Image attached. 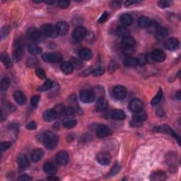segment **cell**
Here are the masks:
<instances>
[{
    "label": "cell",
    "instance_id": "4fadbf2b",
    "mask_svg": "<svg viewBox=\"0 0 181 181\" xmlns=\"http://www.w3.org/2000/svg\"><path fill=\"white\" fill-rule=\"evenodd\" d=\"M164 46L170 51H174V50H177L179 47V41L175 38H171L166 40L164 43Z\"/></svg>",
    "mask_w": 181,
    "mask_h": 181
},
{
    "label": "cell",
    "instance_id": "cb8c5ba5",
    "mask_svg": "<svg viewBox=\"0 0 181 181\" xmlns=\"http://www.w3.org/2000/svg\"><path fill=\"white\" fill-rule=\"evenodd\" d=\"M111 118L115 120H123L125 119L126 115L121 110H114L111 113Z\"/></svg>",
    "mask_w": 181,
    "mask_h": 181
},
{
    "label": "cell",
    "instance_id": "ab89813d",
    "mask_svg": "<svg viewBox=\"0 0 181 181\" xmlns=\"http://www.w3.org/2000/svg\"><path fill=\"white\" fill-rule=\"evenodd\" d=\"M74 113H75V110H74V108L72 107H66L65 108V110H64V114L66 117L67 118H71L74 115Z\"/></svg>",
    "mask_w": 181,
    "mask_h": 181
},
{
    "label": "cell",
    "instance_id": "680465c9",
    "mask_svg": "<svg viewBox=\"0 0 181 181\" xmlns=\"http://www.w3.org/2000/svg\"><path fill=\"white\" fill-rule=\"evenodd\" d=\"M112 8H118L120 6V2H113L110 4Z\"/></svg>",
    "mask_w": 181,
    "mask_h": 181
},
{
    "label": "cell",
    "instance_id": "f546056e",
    "mask_svg": "<svg viewBox=\"0 0 181 181\" xmlns=\"http://www.w3.org/2000/svg\"><path fill=\"white\" fill-rule=\"evenodd\" d=\"M151 22V21L149 18L144 17V16H142V17H139V19H138V26H139L140 28H147Z\"/></svg>",
    "mask_w": 181,
    "mask_h": 181
},
{
    "label": "cell",
    "instance_id": "ee69618b",
    "mask_svg": "<svg viewBox=\"0 0 181 181\" xmlns=\"http://www.w3.org/2000/svg\"><path fill=\"white\" fill-rule=\"evenodd\" d=\"M2 105H3V107L5 108L7 110L12 112V113L15 110V107L12 104V103H10L9 101L7 100L3 101V102H2Z\"/></svg>",
    "mask_w": 181,
    "mask_h": 181
},
{
    "label": "cell",
    "instance_id": "6da1fadb",
    "mask_svg": "<svg viewBox=\"0 0 181 181\" xmlns=\"http://www.w3.org/2000/svg\"><path fill=\"white\" fill-rule=\"evenodd\" d=\"M59 141L58 136L51 132H46L42 136V142L47 149L52 150L57 146Z\"/></svg>",
    "mask_w": 181,
    "mask_h": 181
},
{
    "label": "cell",
    "instance_id": "be15d7a7",
    "mask_svg": "<svg viewBox=\"0 0 181 181\" xmlns=\"http://www.w3.org/2000/svg\"><path fill=\"white\" fill-rule=\"evenodd\" d=\"M53 175H50V177L47 178V180H59V178H56V177H52Z\"/></svg>",
    "mask_w": 181,
    "mask_h": 181
},
{
    "label": "cell",
    "instance_id": "7a4b0ae2",
    "mask_svg": "<svg viewBox=\"0 0 181 181\" xmlns=\"http://www.w3.org/2000/svg\"><path fill=\"white\" fill-rule=\"evenodd\" d=\"M135 40L130 36L122 38L121 45L125 54L128 55L133 54L135 51Z\"/></svg>",
    "mask_w": 181,
    "mask_h": 181
},
{
    "label": "cell",
    "instance_id": "7dc6e473",
    "mask_svg": "<svg viewBox=\"0 0 181 181\" xmlns=\"http://www.w3.org/2000/svg\"><path fill=\"white\" fill-rule=\"evenodd\" d=\"M40 101V96L38 95H35L31 98V105L33 108H36L38 106Z\"/></svg>",
    "mask_w": 181,
    "mask_h": 181
},
{
    "label": "cell",
    "instance_id": "f5cc1de1",
    "mask_svg": "<svg viewBox=\"0 0 181 181\" xmlns=\"http://www.w3.org/2000/svg\"><path fill=\"white\" fill-rule=\"evenodd\" d=\"M11 146V143L9 142H2L0 144V149L2 151L7 150Z\"/></svg>",
    "mask_w": 181,
    "mask_h": 181
},
{
    "label": "cell",
    "instance_id": "91938a15",
    "mask_svg": "<svg viewBox=\"0 0 181 181\" xmlns=\"http://www.w3.org/2000/svg\"><path fill=\"white\" fill-rule=\"evenodd\" d=\"M89 74H91V71H90L89 69H88V70H86V71H84L83 72H81L80 74V76H87V75H89Z\"/></svg>",
    "mask_w": 181,
    "mask_h": 181
},
{
    "label": "cell",
    "instance_id": "f1b7e54d",
    "mask_svg": "<svg viewBox=\"0 0 181 181\" xmlns=\"http://www.w3.org/2000/svg\"><path fill=\"white\" fill-rule=\"evenodd\" d=\"M61 70H62L65 74H70L72 73L74 68L72 65H71L70 62H63L61 64Z\"/></svg>",
    "mask_w": 181,
    "mask_h": 181
},
{
    "label": "cell",
    "instance_id": "2e32d148",
    "mask_svg": "<svg viewBox=\"0 0 181 181\" xmlns=\"http://www.w3.org/2000/svg\"><path fill=\"white\" fill-rule=\"evenodd\" d=\"M152 60L157 62H162L166 60V54L161 50H154L151 55Z\"/></svg>",
    "mask_w": 181,
    "mask_h": 181
},
{
    "label": "cell",
    "instance_id": "1f68e13d",
    "mask_svg": "<svg viewBox=\"0 0 181 181\" xmlns=\"http://www.w3.org/2000/svg\"><path fill=\"white\" fill-rule=\"evenodd\" d=\"M28 51L31 54L33 55H39L40 53L42 52V49L41 47H40L38 45H37L36 44L33 43H31L28 45Z\"/></svg>",
    "mask_w": 181,
    "mask_h": 181
},
{
    "label": "cell",
    "instance_id": "d590c367",
    "mask_svg": "<svg viewBox=\"0 0 181 181\" xmlns=\"http://www.w3.org/2000/svg\"><path fill=\"white\" fill-rule=\"evenodd\" d=\"M162 96H163V92H162L161 89H159L158 93H157L156 96L154 97L152 100H151V104L152 105H158L159 103L161 102L162 99Z\"/></svg>",
    "mask_w": 181,
    "mask_h": 181
},
{
    "label": "cell",
    "instance_id": "4dcf8cb0",
    "mask_svg": "<svg viewBox=\"0 0 181 181\" xmlns=\"http://www.w3.org/2000/svg\"><path fill=\"white\" fill-rule=\"evenodd\" d=\"M120 22L125 26H130L132 23V17L129 14H123L120 17Z\"/></svg>",
    "mask_w": 181,
    "mask_h": 181
},
{
    "label": "cell",
    "instance_id": "6125c7cd",
    "mask_svg": "<svg viewBox=\"0 0 181 181\" xmlns=\"http://www.w3.org/2000/svg\"><path fill=\"white\" fill-rule=\"evenodd\" d=\"M138 2H133V1H127V2H125V6H130V5H132V4H137V3H138Z\"/></svg>",
    "mask_w": 181,
    "mask_h": 181
},
{
    "label": "cell",
    "instance_id": "7bdbcfd3",
    "mask_svg": "<svg viewBox=\"0 0 181 181\" xmlns=\"http://www.w3.org/2000/svg\"><path fill=\"white\" fill-rule=\"evenodd\" d=\"M104 72H105V69L100 66V67H98L93 70L91 71V74L94 76H99L103 75V74H104Z\"/></svg>",
    "mask_w": 181,
    "mask_h": 181
},
{
    "label": "cell",
    "instance_id": "bcb514c9",
    "mask_svg": "<svg viewBox=\"0 0 181 181\" xmlns=\"http://www.w3.org/2000/svg\"><path fill=\"white\" fill-rule=\"evenodd\" d=\"M136 59H137V65H139L140 66L144 65L147 62V61H146V56L144 55H140L138 56Z\"/></svg>",
    "mask_w": 181,
    "mask_h": 181
},
{
    "label": "cell",
    "instance_id": "8992f818",
    "mask_svg": "<svg viewBox=\"0 0 181 181\" xmlns=\"http://www.w3.org/2000/svg\"><path fill=\"white\" fill-rule=\"evenodd\" d=\"M28 35L34 42H40L43 38V34L36 28H30L28 30Z\"/></svg>",
    "mask_w": 181,
    "mask_h": 181
},
{
    "label": "cell",
    "instance_id": "5bb4252c",
    "mask_svg": "<svg viewBox=\"0 0 181 181\" xmlns=\"http://www.w3.org/2000/svg\"><path fill=\"white\" fill-rule=\"evenodd\" d=\"M23 47L22 44L19 41H18L17 45H15V49L14 51V59L16 62H19L23 57Z\"/></svg>",
    "mask_w": 181,
    "mask_h": 181
},
{
    "label": "cell",
    "instance_id": "6f0895ef",
    "mask_svg": "<svg viewBox=\"0 0 181 181\" xmlns=\"http://www.w3.org/2000/svg\"><path fill=\"white\" fill-rule=\"evenodd\" d=\"M18 180L20 181H28V180H31L32 178L27 175H21L19 176V178H18Z\"/></svg>",
    "mask_w": 181,
    "mask_h": 181
},
{
    "label": "cell",
    "instance_id": "74e56055",
    "mask_svg": "<svg viewBox=\"0 0 181 181\" xmlns=\"http://www.w3.org/2000/svg\"><path fill=\"white\" fill-rule=\"evenodd\" d=\"M52 87H53L52 81L51 80H50V79H47L43 84V85L40 88L39 90H41V91H46V90H48L49 89H52Z\"/></svg>",
    "mask_w": 181,
    "mask_h": 181
},
{
    "label": "cell",
    "instance_id": "603a6c76",
    "mask_svg": "<svg viewBox=\"0 0 181 181\" xmlns=\"http://www.w3.org/2000/svg\"><path fill=\"white\" fill-rule=\"evenodd\" d=\"M79 56L82 60H89L91 59L92 52L89 48H82L79 52Z\"/></svg>",
    "mask_w": 181,
    "mask_h": 181
},
{
    "label": "cell",
    "instance_id": "9a60e30c",
    "mask_svg": "<svg viewBox=\"0 0 181 181\" xmlns=\"http://www.w3.org/2000/svg\"><path fill=\"white\" fill-rule=\"evenodd\" d=\"M57 118L58 115L54 109H50V110H45L42 114V118L45 122H52Z\"/></svg>",
    "mask_w": 181,
    "mask_h": 181
},
{
    "label": "cell",
    "instance_id": "4316f807",
    "mask_svg": "<svg viewBox=\"0 0 181 181\" xmlns=\"http://www.w3.org/2000/svg\"><path fill=\"white\" fill-rule=\"evenodd\" d=\"M17 163L20 169H25L29 165V160L25 154H23L18 158Z\"/></svg>",
    "mask_w": 181,
    "mask_h": 181
},
{
    "label": "cell",
    "instance_id": "3957f363",
    "mask_svg": "<svg viewBox=\"0 0 181 181\" xmlns=\"http://www.w3.org/2000/svg\"><path fill=\"white\" fill-rule=\"evenodd\" d=\"M41 32L43 36L49 38H56L58 36V33L56 28L50 23H46L42 26Z\"/></svg>",
    "mask_w": 181,
    "mask_h": 181
},
{
    "label": "cell",
    "instance_id": "52a82bcc",
    "mask_svg": "<svg viewBox=\"0 0 181 181\" xmlns=\"http://www.w3.org/2000/svg\"><path fill=\"white\" fill-rule=\"evenodd\" d=\"M95 159L100 164L103 166H107L110 163L111 156L107 151H100L96 155Z\"/></svg>",
    "mask_w": 181,
    "mask_h": 181
},
{
    "label": "cell",
    "instance_id": "30bf717a",
    "mask_svg": "<svg viewBox=\"0 0 181 181\" xmlns=\"http://www.w3.org/2000/svg\"><path fill=\"white\" fill-rule=\"evenodd\" d=\"M55 160L57 163L60 165V166H65L68 164L69 160H70V156L67 152L65 151H60L55 156Z\"/></svg>",
    "mask_w": 181,
    "mask_h": 181
},
{
    "label": "cell",
    "instance_id": "b9f144b4",
    "mask_svg": "<svg viewBox=\"0 0 181 181\" xmlns=\"http://www.w3.org/2000/svg\"><path fill=\"white\" fill-rule=\"evenodd\" d=\"M76 121L75 120L71 119V120H66L65 123H64V126H65V128L66 129H71L76 126Z\"/></svg>",
    "mask_w": 181,
    "mask_h": 181
},
{
    "label": "cell",
    "instance_id": "484cf974",
    "mask_svg": "<svg viewBox=\"0 0 181 181\" xmlns=\"http://www.w3.org/2000/svg\"><path fill=\"white\" fill-rule=\"evenodd\" d=\"M42 156H43V151L41 149H37L33 151V152L31 154V160L33 162H38L39 161H41Z\"/></svg>",
    "mask_w": 181,
    "mask_h": 181
},
{
    "label": "cell",
    "instance_id": "f6af8a7d",
    "mask_svg": "<svg viewBox=\"0 0 181 181\" xmlns=\"http://www.w3.org/2000/svg\"><path fill=\"white\" fill-rule=\"evenodd\" d=\"M37 63H38V60H37L35 57H29L27 61H26V65H27L28 67H33V66H35L37 65Z\"/></svg>",
    "mask_w": 181,
    "mask_h": 181
},
{
    "label": "cell",
    "instance_id": "db71d44e",
    "mask_svg": "<svg viewBox=\"0 0 181 181\" xmlns=\"http://www.w3.org/2000/svg\"><path fill=\"white\" fill-rule=\"evenodd\" d=\"M158 5L159 7L162 8V9H165V8L169 7L171 5V2L169 1H160L158 2Z\"/></svg>",
    "mask_w": 181,
    "mask_h": 181
},
{
    "label": "cell",
    "instance_id": "7402d4cb",
    "mask_svg": "<svg viewBox=\"0 0 181 181\" xmlns=\"http://www.w3.org/2000/svg\"><path fill=\"white\" fill-rule=\"evenodd\" d=\"M1 60L4 65L6 66L7 68L9 69L12 68L13 66L12 60L11 59L10 56L7 54V52H2L1 54Z\"/></svg>",
    "mask_w": 181,
    "mask_h": 181
},
{
    "label": "cell",
    "instance_id": "c3c4849f",
    "mask_svg": "<svg viewBox=\"0 0 181 181\" xmlns=\"http://www.w3.org/2000/svg\"><path fill=\"white\" fill-rule=\"evenodd\" d=\"M36 75L38 76V77H39L40 79H46V74H45V71L42 70V68L41 67L37 68L36 70Z\"/></svg>",
    "mask_w": 181,
    "mask_h": 181
},
{
    "label": "cell",
    "instance_id": "8fae6325",
    "mask_svg": "<svg viewBox=\"0 0 181 181\" xmlns=\"http://www.w3.org/2000/svg\"><path fill=\"white\" fill-rule=\"evenodd\" d=\"M129 109L130 111H132V113H136V112L140 111L143 110L144 104L143 102L140 99L138 98H134L129 103Z\"/></svg>",
    "mask_w": 181,
    "mask_h": 181
},
{
    "label": "cell",
    "instance_id": "e7e4bbea",
    "mask_svg": "<svg viewBox=\"0 0 181 181\" xmlns=\"http://www.w3.org/2000/svg\"><path fill=\"white\" fill-rule=\"evenodd\" d=\"M176 96L177 98H178V99H180V96H181V95H180V90H178V91L177 92V94H176Z\"/></svg>",
    "mask_w": 181,
    "mask_h": 181
},
{
    "label": "cell",
    "instance_id": "94428289",
    "mask_svg": "<svg viewBox=\"0 0 181 181\" xmlns=\"http://www.w3.org/2000/svg\"><path fill=\"white\" fill-rule=\"evenodd\" d=\"M10 130H12L13 131H14L17 132V130L18 131V125H17V124H12L9 127Z\"/></svg>",
    "mask_w": 181,
    "mask_h": 181
},
{
    "label": "cell",
    "instance_id": "681fc988",
    "mask_svg": "<svg viewBox=\"0 0 181 181\" xmlns=\"http://www.w3.org/2000/svg\"><path fill=\"white\" fill-rule=\"evenodd\" d=\"M9 33V28L8 26H4V27H2L1 29V33H0V36H1V39L3 40L8 36V34Z\"/></svg>",
    "mask_w": 181,
    "mask_h": 181
},
{
    "label": "cell",
    "instance_id": "836d02e7",
    "mask_svg": "<svg viewBox=\"0 0 181 181\" xmlns=\"http://www.w3.org/2000/svg\"><path fill=\"white\" fill-rule=\"evenodd\" d=\"M116 34L120 37H122V38L125 37H127L129 36V31L126 27L125 26H120L118 28L116 31Z\"/></svg>",
    "mask_w": 181,
    "mask_h": 181
},
{
    "label": "cell",
    "instance_id": "d4e9b609",
    "mask_svg": "<svg viewBox=\"0 0 181 181\" xmlns=\"http://www.w3.org/2000/svg\"><path fill=\"white\" fill-rule=\"evenodd\" d=\"M168 35H169V31L166 28H159L155 33L156 38L158 41H161V40L166 38Z\"/></svg>",
    "mask_w": 181,
    "mask_h": 181
},
{
    "label": "cell",
    "instance_id": "ffe728a7",
    "mask_svg": "<svg viewBox=\"0 0 181 181\" xmlns=\"http://www.w3.org/2000/svg\"><path fill=\"white\" fill-rule=\"evenodd\" d=\"M14 98L18 104L24 105L26 102V98L24 94L21 90H16L14 93Z\"/></svg>",
    "mask_w": 181,
    "mask_h": 181
},
{
    "label": "cell",
    "instance_id": "816d5d0a",
    "mask_svg": "<svg viewBox=\"0 0 181 181\" xmlns=\"http://www.w3.org/2000/svg\"><path fill=\"white\" fill-rule=\"evenodd\" d=\"M57 6L59 7L60 9H66L69 7L70 4V2L69 1H59L57 2Z\"/></svg>",
    "mask_w": 181,
    "mask_h": 181
},
{
    "label": "cell",
    "instance_id": "9f6ffc18",
    "mask_svg": "<svg viewBox=\"0 0 181 181\" xmlns=\"http://www.w3.org/2000/svg\"><path fill=\"white\" fill-rule=\"evenodd\" d=\"M108 17V13L107 12H104L103 13V14L101 15V17L98 19V22L99 23H103L107 20V18Z\"/></svg>",
    "mask_w": 181,
    "mask_h": 181
},
{
    "label": "cell",
    "instance_id": "ac0fdd59",
    "mask_svg": "<svg viewBox=\"0 0 181 181\" xmlns=\"http://www.w3.org/2000/svg\"><path fill=\"white\" fill-rule=\"evenodd\" d=\"M156 130H158L159 132H163V133H166V134H169L172 137H174L175 139H176L178 142H180V137L179 136H178L176 133H175L174 130H173L171 127H169L168 125H162L160 126L159 127H157Z\"/></svg>",
    "mask_w": 181,
    "mask_h": 181
},
{
    "label": "cell",
    "instance_id": "e0dca14e",
    "mask_svg": "<svg viewBox=\"0 0 181 181\" xmlns=\"http://www.w3.org/2000/svg\"><path fill=\"white\" fill-rule=\"evenodd\" d=\"M56 30H57L58 35H65L67 33L69 30V25L66 21H60L57 23V25L55 26Z\"/></svg>",
    "mask_w": 181,
    "mask_h": 181
},
{
    "label": "cell",
    "instance_id": "f907efd6",
    "mask_svg": "<svg viewBox=\"0 0 181 181\" xmlns=\"http://www.w3.org/2000/svg\"><path fill=\"white\" fill-rule=\"evenodd\" d=\"M120 169H121V167L119 164L115 165V166L112 169L110 174H109V175H110V176H114V175L118 174L120 172Z\"/></svg>",
    "mask_w": 181,
    "mask_h": 181
},
{
    "label": "cell",
    "instance_id": "60d3db41",
    "mask_svg": "<svg viewBox=\"0 0 181 181\" xmlns=\"http://www.w3.org/2000/svg\"><path fill=\"white\" fill-rule=\"evenodd\" d=\"M166 178V174L161 171L156 172L152 175V178L155 180H163Z\"/></svg>",
    "mask_w": 181,
    "mask_h": 181
},
{
    "label": "cell",
    "instance_id": "277c9868",
    "mask_svg": "<svg viewBox=\"0 0 181 181\" xmlns=\"http://www.w3.org/2000/svg\"><path fill=\"white\" fill-rule=\"evenodd\" d=\"M79 98H80V100L83 103H92L93 101L95 99V94L94 90H89V89H84L82 90L80 95H79Z\"/></svg>",
    "mask_w": 181,
    "mask_h": 181
},
{
    "label": "cell",
    "instance_id": "d6a6232c",
    "mask_svg": "<svg viewBox=\"0 0 181 181\" xmlns=\"http://www.w3.org/2000/svg\"><path fill=\"white\" fill-rule=\"evenodd\" d=\"M123 64L125 66H127V67H132V66H135L136 65H137V59L132 57H128L123 60Z\"/></svg>",
    "mask_w": 181,
    "mask_h": 181
},
{
    "label": "cell",
    "instance_id": "8d00e7d4",
    "mask_svg": "<svg viewBox=\"0 0 181 181\" xmlns=\"http://www.w3.org/2000/svg\"><path fill=\"white\" fill-rule=\"evenodd\" d=\"M9 86V79L7 76H4L2 79L1 80V86H0V89H1L2 91H5L7 90Z\"/></svg>",
    "mask_w": 181,
    "mask_h": 181
},
{
    "label": "cell",
    "instance_id": "5b68a950",
    "mask_svg": "<svg viewBox=\"0 0 181 181\" xmlns=\"http://www.w3.org/2000/svg\"><path fill=\"white\" fill-rule=\"evenodd\" d=\"M113 97L115 98L116 100H121L125 99L127 95V89L125 87L123 86H120V85H118L113 88Z\"/></svg>",
    "mask_w": 181,
    "mask_h": 181
},
{
    "label": "cell",
    "instance_id": "ba28073f",
    "mask_svg": "<svg viewBox=\"0 0 181 181\" xmlns=\"http://www.w3.org/2000/svg\"><path fill=\"white\" fill-rule=\"evenodd\" d=\"M87 36L86 29L83 26H77L73 32V38L76 41H81Z\"/></svg>",
    "mask_w": 181,
    "mask_h": 181
},
{
    "label": "cell",
    "instance_id": "f35d334b",
    "mask_svg": "<svg viewBox=\"0 0 181 181\" xmlns=\"http://www.w3.org/2000/svg\"><path fill=\"white\" fill-rule=\"evenodd\" d=\"M159 28V26L158 24V23L156 22V21H151L149 26H148V31L150 33H156V31Z\"/></svg>",
    "mask_w": 181,
    "mask_h": 181
},
{
    "label": "cell",
    "instance_id": "d6986e66",
    "mask_svg": "<svg viewBox=\"0 0 181 181\" xmlns=\"http://www.w3.org/2000/svg\"><path fill=\"white\" fill-rule=\"evenodd\" d=\"M95 110L98 112H102L106 110V108H108V102L104 98H98V100L95 103Z\"/></svg>",
    "mask_w": 181,
    "mask_h": 181
},
{
    "label": "cell",
    "instance_id": "03108f58",
    "mask_svg": "<svg viewBox=\"0 0 181 181\" xmlns=\"http://www.w3.org/2000/svg\"><path fill=\"white\" fill-rule=\"evenodd\" d=\"M45 4H53L55 3V2L54 1H49V2H45Z\"/></svg>",
    "mask_w": 181,
    "mask_h": 181
},
{
    "label": "cell",
    "instance_id": "e575fe53",
    "mask_svg": "<svg viewBox=\"0 0 181 181\" xmlns=\"http://www.w3.org/2000/svg\"><path fill=\"white\" fill-rule=\"evenodd\" d=\"M70 63L71 65H72L73 68L75 69L76 70H81L82 68V66H83V63H82L81 61H80L78 59H76V58H71V61H70Z\"/></svg>",
    "mask_w": 181,
    "mask_h": 181
},
{
    "label": "cell",
    "instance_id": "83f0119b",
    "mask_svg": "<svg viewBox=\"0 0 181 181\" xmlns=\"http://www.w3.org/2000/svg\"><path fill=\"white\" fill-rule=\"evenodd\" d=\"M133 119L142 122L147 119V114L143 110L136 112V113H134V115H133Z\"/></svg>",
    "mask_w": 181,
    "mask_h": 181
},
{
    "label": "cell",
    "instance_id": "11a10c76",
    "mask_svg": "<svg viewBox=\"0 0 181 181\" xmlns=\"http://www.w3.org/2000/svg\"><path fill=\"white\" fill-rule=\"evenodd\" d=\"M36 127H37L36 122H34V121H31L30 122H28V123L26 125V128H27L28 130H35V129H36Z\"/></svg>",
    "mask_w": 181,
    "mask_h": 181
},
{
    "label": "cell",
    "instance_id": "44dd1931",
    "mask_svg": "<svg viewBox=\"0 0 181 181\" xmlns=\"http://www.w3.org/2000/svg\"><path fill=\"white\" fill-rule=\"evenodd\" d=\"M43 170L45 174L50 175H50H55L56 173H57V169H56V167L52 164L49 163V162L44 164Z\"/></svg>",
    "mask_w": 181,
    "mask_h": 181
},
{
    "label": "cell",
    "instance_id": "9c48e42d",
    "mask_svg": "<svg viewBox=\"0 0 181 181\" xmlns=\"http://www.w3.org/2000/svg\"><path fill=\"white\" fill-rule=\"evenodd\" d=\"M42 59L46 62L57 63L60 62L62 57L57 53H46L42 56Z\"/></svg>",
    "mask_w": 181,
    "mask_h": 181
},
{
    "label": "cell",
    "instance_id": "7c38bea8",
    "mask_svg": "<svg viewBox=\"0 0 181 181\" xmlns=\"http://www.w3.org/2000/svg\"><path fill=\"white\" fill-rule=\"evenodd\" d=\"M112 135L111 130L105 125H100L96 129V135L99 138H104Z\"/></svg>",
    "mask_w": 181,
    "mask_h": 181
}]
</instances>
